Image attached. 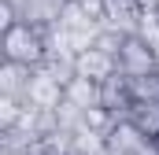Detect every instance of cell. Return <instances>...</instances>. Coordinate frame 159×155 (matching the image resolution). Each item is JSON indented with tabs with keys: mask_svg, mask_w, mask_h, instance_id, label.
<instances>
[{
	"mask_svg": "<svg viewBox=\"0 0 159 155\" xmlns=\"http://www.w3.org/2000/svg\"><path fill=\"white\" fill-rule=\"evenodd\" d=\"M0 48H4V63H19L30 70H37L48 59V37H44V30L30 26V22H15L11 30H4Z\"/></svg>",
	"mask_w": 159,
	"mask_h": 155,
	"instance_id": "6da1fadb",
	"label": "cell"
},
{
	"mask_svg": "<svg viewBox=\"0 0 159 155\" xmlns=\"http://www.w3.org/2000/svg\"><path fill=\"white\" fill-rule=\"evenodd\" d=\"M144 22V4L141 0H104V26L119 30L126 37H137Z\"/></svg>",
	"mask_w": 159,
	"mask_h": 155,
	"instance_id": "7a4b0ae2",
	"label": "cell"
},
{
	"mask_svg": "<svg viewBox=\"0 0 159 155\" xmlns=\"http://www.w3.org/2000/svg\"><path fill=\"white\" fill-rule=\"evenodd\" d=\"M156 70H159V55L141 37H129L126 48L119 52V74H126V78H148V74H156Z\"/></svg>",
	"mask_w": 159,
	"mask_h": 155,
	"instance_id": "3957f363",
	"label": "cell"
},
{
	"mask_svg": "<svg viewBox=\"0 0 159 155\" xmlns=\"http://www.w3.org/2000/svg\"><path fill=\"white\" fill-rule=\"evenodd\" d=\"M67 4L70 0H19L15 11H19V22H30L37 30H52V26H59Z\"/></svg>",
	"mask_w": 159,
	"mask_h": 155,
	"instance_id": "277c9868",
	"label": "cell"
},
{
	"mask_svg": "<svg viewBox=\"0 0 159 155\" xmlns=\"http://www.w3.org/2000/svg\"><path fill=\"white\" fill-rule=\"evenodd\" d=\"M63 89H67L63 81H56L44 67H37V70H34V78H30L26 107H44V111H56V107L63 104Z\"/></svg>",
	"mask_w": 159,
	"mask_h": 155,
	"instance_id": "5b68a950",
	"label": "cell"
},
{
	"mask_svg": "<svg viewBox=\"0 0 159 155\" xmlns=\"http://www.w3.org/2000/svg\"><path fill=\"white\" fill-rule=\"evenodd\" d=\"M148 144H152V140H148L129 118H119V122L111 126V133H107V152L111 155H141Z\"/></svg>",
	"mask_w": 159,
	"mask_h": 155,
	"instance_id": "8992f818",
	"label": "cell"
},
{
	"mask_svg": "<svg viewBox=\"0 0 159 155\" xmlns=\"http://www.w3.org/2000/svg\"><path fill=\"white\" fill-rule=\"evenodd\" d=\"M100 107L111 111L115 118H129V107H133V89H129V78L115 74L100 85Z\"/></svg>",
	"mask_w": 159,
	"mask_h": 155,
	"instance_id": "52a82bcc",
	"label": "cell"
},
{
	"mask_svg": "<svg viewBox=\"0 0 159 155\" xmlns=\"http://www.w3.org/2000/svg\"><path fill=\"white\" fill-rule=\"evenodd\" d=\"M74 70L78 78H89V81H107V78L119 74V59L115 55H107V52H100V48H89V52H81L78 59H74Z\"/></svg>",
	"mask_w": 159,
	"mask_h": 155,
	"instance_id": "ba28073f",
	"label": "cell"
},
{
	"mask_svg": "<svg viewBox=\"0 0 159 155\" xmlns=\"http://www.w3.org/2000/svg\"><path fill=\"white\" fill-rule=\"evenodd\" d=\"M30 67H19V63H4L0 67V96H11V100H22L26 104V92H30Z\"/></svg>",
	"mask_w": 159,
	"mask_h": 155,
	"instance_id": "9c48e42d",
	"label": "cell"
},
{
	"mask_svg": "<svg viewBox=\"0 0 159 155\" xmlns=\"http://www.w3.org/2000/svg\"><path fill=\"white\" fill-rule=\"evenodd\" d=\"M63 100L74 104L81 111H96L100 107V81H89V78H70L67 89H63Z\"/></svg>",
	"mask_w": 159,
	"mask_h": 155,
	"instance_id": "30bf717a",
	"label": "cell"
},
{
	"mask_svg": "<svg viewBox=\"0 0 159 155\" xmlns=\"http://www.w3.org/2000/svg\"><path fill=\"white\" fill-rule=\"evenodd\" d=\"M129 122H133L148 140H156L159 137V104H133V107H129Z\"/></svg>",
	"mask_w": 159,
	"mask_h": 155,
	"instance_id": "8fae6325",
	"label": "cell"
},
{
	"mask_svg": "<svg viewBox=\"0 0 159 155\" xmlns=\"http://www.w3.org/2000/svg\"><path fill=\"white\" fill-rule=\"evenodd\" d=\"M133 89V104H159V70L148 78H129Z\"/></svg>",
	"mask_w": 159,
	"mask_h": 155,
	"instance_id": "7c38bea8",
	"label": "cell"
},
{
	"mask_svg": "<svg viewBox=\"0 0 159 155\" xmlns=\"http://www.w3.org/2000/svg\"><path fill=\"white\" fill-rule=\"evenodd\" d=\"M74 152L78 155H104L107 152V137L93 133V129H78L74 133Z\"/></svg>",
	"mask_w": 159,
	"mask_h": 155,
	"instance_id": "4fadbf2b",
	"label": "cell"
},
{
	"mask_svg": "<svg viewBox=\"0 0 159 155\" xmlns=\"http://www.w3.org/2000/svg\"><path fill=\"white\" fill-rule=\"evenodd\" d=\"M126 33H119V30H111V26H100V33H96V44L93 48H100V52H107V55H115L119 59V52L126 48Z\"/></svg>",
	"mask_w": 159,
	"mask_h": 155,
	"instance_id": "5bb4252c",
	"label": "cell"
},
{
	"mask_svg": "<svg viewBox=\"0 0 159 155\" xmlns=\"http://www.w3.org/2000/svg\"><path fill=\"white\" fill-rule=\"evenodd\" d=\"M26 115V104L22 100H11V96H0V129H15Z\"/></svg>",
	"mask_w": 159,
	"mask_h": 155,
	"instance_id": "9a60e30c",
	"label": "cell"
},
{
	"mask_svg": "<svg viewBox=\"0 0 159 155\" xmlns=\"http://www.w3.org/2000/svg\"><path fill=\"white\" fill-rule=\"evenodd\" d=\"M141 155H159V148H156V140H152V144H148V148H144V152Z\"/></svg>",
	"mask_w": 159,
	"mask_h": 155,
	"instance_id": "2e32d148",
	"label": "cell"
},
{
	"mask_svg": "<svg viewBox=\"0 0 159 155\" xmlns=\"http://www.w3.org/2000/svg\"><path fill=\"white\" fill-rule=\"evenodd\" d=\"M156 148H159V137H156Z\"/></svg>",
	"mask_w": 159,
	"mask_h": 155,
	"instance_id": "e0dca14e",
	"label": "cell"
},
{
	"mask_svg": "<svg viewBox=\"0 0 159 155\" xmlns=\"http://www.w3.org/2000/svg\"><path fill=\"white\" fill-rule=\"evenodd\" d=\"M104 155H111V152H104Z\"/></svg>",
	"mask_w": 159,
	"mask_h": 155,
	"instance_id": "ac0fdd59",
	"label": "cell"
},
{
	"mask_svg": "<svg viewBox=\"0 0 159 155\" xmlns=\"http://www.w3.org/2000/svg\"><path fill=\"white\" fill-rule=\"evenodd\" d=\"M74 155H78V152H74Z\"/></svg>",
	"mask_w": 159,
	"mask_h": 155,
	"instance_id": "d6986e66",
	"label": "cell"
}]
</instances>
